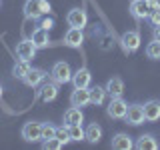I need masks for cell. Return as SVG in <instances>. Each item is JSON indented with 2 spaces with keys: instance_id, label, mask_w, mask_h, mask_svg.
<instances>
[{
  "instance_id": "11",
  "label": "cell",
  "mask_w": 160,
  "mask_h": 150,
  "mask_svg": "<svg viewBox=\"0 0 160 150\" xmlns=\"http://www.w3.org/2000/svg\"><path fill=\"white\" fill-rule=\"evenodd\" d=\"M46 70H42V68H30L28 70V74L22 78V82L26 84V86H30V88H38L40 84L46 80Z\"/></svg>"
},
{
  "instance_id": "22",
  "label": "cell",
  "mask_w": 160,
  "mask_h": 150,
  "mask_svg": "<svg viewBox=\"0 0 160 150\" xmlns=\"http://www.w3.org/2000/svg\"><path fill=\"white\" fill-rule=\"evenodd\" d=\"M86 140L90 144H96V142H100V138H102V126L100 124H96V122H90L86 128Z\"/></svg>"
},
{
  "instance_id": "7",
  "label": "cell",
  "mask_w": 160,
  "mask_h": 150,
  "mask_svg": "<svg viewBox=\"0 0 160 150\" xmlns=\"http://www.w3.org/2000/svg\"><path fill=\"white\" fill-rule=\"evenodd\" d=\"M128 10L136 20H148L150 12H152L148 0H130V8Z\"/></svg>"
},
{
  "instance_id": "16",
  "label": "cell",
  "mask_w": 160,
  "mask_h": 150,
  "mask_svg": "<svg viewBox=\"0 0 160 150\" xmlns=\"http://www.w3.org/2000/svg\"><path fill=\"white\" fill-rule=\"evenodd\" d=\"M144 106V118L148 120V122H156L160 120V100H148V102L142 104Z\"/></svg>"
},
{
  "instance_id": "23",
  "label": "cell",
  "mask_w": 160,
  "mask_h": 150,
  "mask_svg": "<svg viewBox=\"0 0 160 150\" xmlns=\"http://www.w3.org/2000/svg\"><path fill=\"white\" fill-rule=\"evenodd\" d=\"M28 70H30V62H28V60H20L18 58V62L12 66V76L18 78V80H22L28 74Z\"/></svg>"
},
{
  "instance_id": "18",
  "label": "cell",
  "mask_w": 160,
  "mask_h": 150,
  "mask_svg": "<svg viewBox=\"0 0 160 150\" xmlns=\"http://www.w3.org/2000/svg\"><path fill=\"white\" fill-rule=\"evenodd\" d=\"M134 148L138 150H158L160 144L154 134H142V136H138V140L134 142Z\"/></svg>"
},
{
  "instance_id": "4",
  "label": "cell",
  "mask_w": 160,
  "mask_h": 150,
  "mask_svg": "<svg viewBox=\"0 0 160 150\" xmlns=\"http://www.w3.org/2000/svg\"><path fill=\"white\" fill-rule=\"evenodd\" d=\"M20 134L26 142H42V122H34V120L24 122Z\"/></svg>"
},
{
  "instance_id": "27",
  "label": "cell",
  "mask_w": 160,
  "mask_h": 150,
  "mask_svg": "<svg viewBox=\"0 0 160 150\" xmlns=\"http://www.w3.org/2000/svg\"><path fill=\"white\" fill-rule=\"evenodd\" d=\"M54 136H56V138H58L62 144H68V142H70L68 126H66V124H64V126H58V128H56V134H54Z\"/></svg>"
},
{
  "instance_id": "26",
  "label": "cell",
  "mask_w": 160,
  "mask_h": 150,
  "mask_svg": "<svg viewBox=\"0 0 160 150\" xmlns=\"http://www.w3.org/2000/svg\"><path fill=\"white\" fill-rule=\"evenodd\" d=\"M64 144L60 142V140L56 136H52V138H48V140H42V148L44 150H60Z\"/></svg>"
},
{
  "instance_id": "1",
  "label": "cell",
  "mask_w": 160,
  "mask_h": 150,
  "mask_svg": "<svg viewBox=\"0 0 160 150\" xmlns=\"http://www.w3.org/2000/svg\"><path fill=\"white\" fill-rule=\"evenodd\" d=\"M52 6H50L48 0H26L24 2V16L28 20H38L40 16L48 14Z\"/></svg>"
},
{
  "instance_id": "13",
  "label": "cell",
  "mask_w": 160,
  "mask_h": 150,
  "mask_svg": "<svg viewBox=\"0 0 160 150\" xmlns=\"http://www.w3.org/2000/svg\"><path fill=\"white\" fill-rule=\"evenodd\" d=\"M90 80H92V74H90L88 68H78L76 72H72V86L74 88H88L90 86Z\"/></svg>"
},
{
  "instance_id": "21",
  "label": "cell",
  "mask_w": 160,
  "mask_h": 150,
  "mask_svg": "<svg viewBox=\"0 0 160 150\" xmlns=\"http://www.w3.org/2000/svg\"><path fill=\"white\" fill-rule=\"evenodd\" d=\"M90 90V104L92 106H102L104 104V100H106V88H102V86H92V88H88Z\"/></svg>"
},
{
  "instance_id": "3",
  "label": "cell",
  "mask_w": 160,
  "mask_h": 150,
  "mask_svg": "<svg viewBox=\"0 0 160 150\" xmlns=\"http://www.w3.org/2000/svg\"><path fill=\"white\" fill-rule=\"evenodd\" d=\"M140 42H142V38H140L138 30H128V32H124L122 36H120V46H122V50L126 54L136 52L140 48Z\"/></svg>"
},
{
  "instance_id": "14",
  "label": "cell",
  "mask_w": 160,
  "mask_h": 150,
  "mask_svg": "<svg viewBox=\"0 0 160 150\" xmlns=\"http://www.w3.org/2000/svg\"><path fill=\"white\" fill-rule=\"evenodd\" d=\"M90 104V90L88 88H74L70 94V106H88Z\"/></svg>"
},
{
  "instance_id": "9",
  "label": "cell",
  "mask_w": 160,
  "mask_h": 150,
  "mask_svg": "<svg viewBox=\"0 0 160 150\" xmlns=\"http://www.w3.org/2000/svg\"><path fill=\"white\" fill-rule=\"evenodd\" d=\"M38 88H40L38 94H40V98H42L44 102H52V100H56V96H58V84L54 82L52 78L44 80Z\"/></svg>"
},
{
  "instance_id": "34",
  "label": "cell",
  "mask_w": 160,
  "mask_h": 150,
  "mask_svg": "<svg viewBox=\"0 0 160 150\" xmlns=\"http://www.w3.org/2000/svg\"><path fill=\"white\" fill-rule=\"evenodd\" d=\"M0 6H2V0H0Z\"/></svg>"
},
{
  "instance_id": "25",
  "label": "cell",
  "mask_w": 160,
  "mask_h": 150,
  "mask_svg": "<svg viewBox=\"0 0 160 150\" xmlns=\"http://www.w3.org/2000/svg\"><path fill=\"white\" fill-rule=\"evenodd\" d=\"M146 56L150 60H160V40H154L146 44Z\"/></svg>"
},
{
  "instance_id": "31",
  "label": "cell",
  "mask_w": 160,
  "mask_h": 150,
  "mask_svg": "<svg viewBox=\"0 0 160 150\" xmlns=\"http://www.w3.org/2000/svg\"><path fill=\"white\" fill-rule=\"evenodd\" d=\"M148 4L152 10H160V0H148Z\"/></svg>"
},
{
  "instance_id": "5",
  "label": "cell",
  "mask_w": 160,
  "mask_h": 150,
  "mask_svg": "<svg viewBox=\"0 0 160 150\" xmlns=\"http://www.w3.org/2000/svg\"><path fill=\"white\" fill-rule=\"evenodd\" d=\"M126 110H128V104L122 100V96H120V98H110V102L106 106V114L112 120H124Z\"/></svg>"
},
{
  "instance_id": "2",
  "label": "cell",
  "mask_w": 160,
  "mask_h": 150,
  "mask_svg": "<svg viewBox=\"0 0 160 150\" xmlns=\"http://www.w3.org/2000/svg\"><path fill=\"white\" fill-rule=\"evenodd\" d=\"M50 78L54 80L56 84H68L70 80H72V68H70L68 62H64V60H58V62H54V66L50 68Z\"/></svg>"
},
{
  "instance_id": "15",
  "label": "cell",
  "mask_w": 160,
  "mask_h": 150,
  "mask_svg": "<svg viewBox=\"0 0 160 150\" xmlns=\"http://www.w3.org/2000/svg\"><path fill=\"white\" fill-rule=\"evenodd\" d=\"M30 40L34 42V46H36L38 50H44V48H48V46H50L48 30H46V28H42V26H38L36 30H34L32 36H30Z\"/></svg>"
},
{
  "instance_id": "10",
  "label": "cell",
  "mask_w": 160,
  "mask_h": 150,
  "mask_svg": "<svg viewBox=\"0 0 160 150\" xmlns=\"http://www.w3.org/2000/svg\"><path fill=\"white\" fill-rule=\"evenodd\" d=\"M66 22H68V26L84 28V26L88 24V14H86V10H82V8H72V10L66 14Z\"/></svg>"
},
{
  "instance_id": "29",
  "label": "cell",
  "mask_w": 160,
  "mask_h": 150,
  "mask_svg": "<svg viewBox=\"0 0 160 150\" xmlns=\"http://www.w3.org/2000/svg\"><path fill=\"white\" fill-rule=\"evenodd\" d=\"M148 20H150L152 26H160V10H152L150 16H148Z\"/></svg>"
},
{
  "instance_id": "32",
  "label": "cell",
  "mask_w": 160,
  "mask_h": 150,
  "mask_svg": "<svg viewBox=\"0 0 160 150\" xmlns=\"http://www.w3.org/2000/svg\"><path fill=\"white\" fill-rule=\"evenodd\" d=\"M152 38L154 40H160V26H154L152 28Z\"/></svg>"
},
{
  "instance_id": "28",
  "label": "cell",
  "mask_w": 160,
  "mask_h": 150,
  "mask_svg": "<svg viewBox=\"0 0 160 150\" xmlns=\"http://www.w3.org/2000/svg\"><path fill=\"white\" fill-rule=\"evenodd\" d=\"M54 134H56V126H52V124H42V140H48L52 138Z\"/></svg>"
},
{
  "instance_id": "8",
  "label": "cell",
  "mask_w": 160,
  "mask_h": 150,
  "mask_svg": "<svg viewBox=\"0 0 160 150\" xmlns=\"http://www.w3.org/2000/svg\"><path fill=\"white\" fill-rule=\"evenodd\" d=\"M36 46H34V42L30 38H24V40H20V42L16 44V56L20 60H32L34 56H36Z\"/></svg>"
},
{
  "instance_id": "12",
  "label": "cell",
  "mask_w": 160,
  "mask_h": 150,
  "mask_svg": "<svg viewBox=\"0 0 160 150\" xmlns=\"http://www.w3.org/2000/svg\"><path fill=\"white\" fill-rule=\"evenodd\" d=\"M84 42V34H82V28H74L70 26L68 32L64 34V44H66L68 48H80Z\"/></svg>"
},
{
  "instance_id": "17",
  "label": "cell",
  "mask_w": 160,
  "mask_h": 150,
  "mask_svg": "<svg viewBox=\"0 0 160 150\" xmlns=\"http://www.w3.org/2000/svg\"><path fill=\"white\" fill-rule=\"evenodd\" d=\"M106 94L110 98H120L124 94V82H122V78H118V76H112L106 82Z\"/></svg>"
},
{
  "instance_id": "20",
  "label": "cell",
  "mask_w": 160,
  "mask_h": 150,
  "mask_svg": "<svg viewBox=\"0 0 160 150\" xmlns=\"http://www.w3.org/2000/svg\"><path fill=\"white\" fill-rule=\"evenodd\" d=\"M84 122V114L78 106H70L66 112H64V124L66 126H72V124H82Z\"/></svg>"
},
{
  "instance_id": "24",
  "label": "cell",
  "mask_w": 160,
  "mask_h": 150,
  "mask_svg": "<svg viewBox=\"0 0 160 150\" xmlns=\"http://www.w3.org/2000/svg\"><path fill=\"white\" fill-rule=\"evenodd\" d=\"M68 134H70V140H74V142L86 140V130L82 128V124H72V126H68Z\"/></svg>"
},
{
  "instance_id": "19",
  "label": "cell",
  "mask_w": 160,
  "mask_h": 150,
  "mask_svg": "<svg viewBox=\"0 0 160 150\" xmlns=\"http://www.w3.org/2000/svg\"><path fill=\"white\" fill-rule=\"evenodd\" d=\"M110 146L114 150H130V148H134V142H132V136H128V134H124V132H118V134L112 136Z\"/></svg>"
},
{
  "instance_id": "30",
  "label": "cell",
  "mask_w": 160,
  "mask_h": 150,
  "mask_svg": "<svg viewBox=\"0 0 160 150\" xmlns=\"http://www.w3.org/2000/svg\"><path fill=\"white\" fill-rule=\"evenodd\" d=\"M40 26L42 28H46V30H50L54 26V18H48V16H44L42 20H40Z\"/></svg>"
},
{
  "instance_id": "6",
  "label": "cell",
  "mask_w": 160,
  "mask_h": 150,
  "mask_svg": "<svg viewBox=\"0 0 160 150\" xmlns=\"http://www.w3.org/2000/svg\"><path fill=\"white\" fill-rule=\"evenodd\" d=\"M124 120H126V124H130V126H140V124H144L146 122V118H144V106L142 104H130Z\"/></svg>"
},
{
  "instance_id": "33",
  "label": "cell",
  "mask_w": 160,
  "mask_h": 150,
  "mask_svg": "<svg viewBox=\"0 0 160 150\" xmlns=\"http://www.w3.org/2000/svg\"><path fill=\"white\" fill-rule=\"evenodd\" d=\"M0 98H2V86H0Z\"/></svg>"
}]
</instances>
